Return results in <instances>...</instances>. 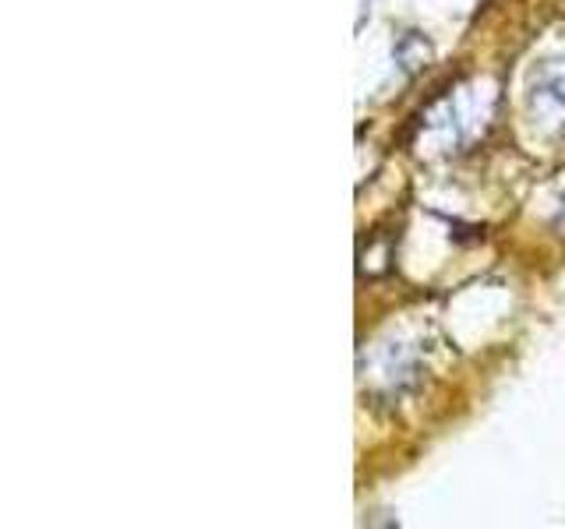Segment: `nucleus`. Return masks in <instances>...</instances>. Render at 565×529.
Here are the masks:
<instances>
[{
	"label": "nucleus",
	"instance_id": "nucleus-1",
	"mask_svg": "<svg viewBox=\"0 0 565 529\" xmlns=\"http://www.w3.org/2000/svg\"><path fill=\"white\" fill-rule=\"evenodd\" d=\"M530 110L544 120L565 117V61H544L530 82Z\"/></svg>",
	"mask_w": 565,
	"mask_h": 529
},
{
	"label": "nucleus",
	"instance_id": "nucleus-2",
	"mask_svg": "<svg viewBox=\"0 0 565 529\" xmlns=\"http://www.w3.org/2000/svg\"><path fill=\"white\" fill-rule=\"evenodd\" d=\"M562 219H565V208H562Z\"/></svg>",
	"mask_w": 565,
	"mask_h": 529
}]
</instances>
